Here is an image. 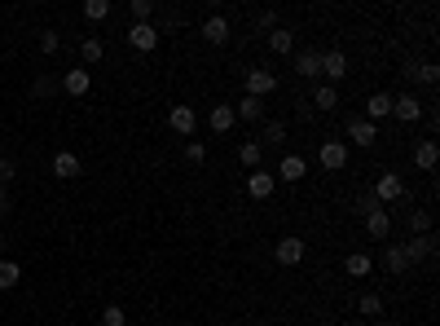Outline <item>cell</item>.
I'll use <instances>...</instances> for the list:
<instances>
[{"label":"cell","instance_id":"6da1fadb","mask_svg":"<svg viewBox=\"0 0 440 326\" xmlns=\"http://www.w3.org/2000/svg\"><path fill=\"white\" fill-rule=\"evenodd\" d=\"M277 93V71H265V66H255V71H247V97H273Z\"/></svg>","mask_w":440,"mask_h":326},{"label":"cell","instance_id":"7a4b0ae2","mask_svg":"<svg viewBox=\"0 0 440 326\" xmlns=\"http://www.w3.org/2000/svg\"><path fill=\"white\" fill-rule=\"evenodd\" d=\"M344 75H348V58H344V49H330V54H322V84H334V88H339V84H344Z\"/></svg>","mask_w":440,"mask_h":326},{"label":"cell","instance_id":"3957f363","mask_svg":"<svg viewBox=\"0 0 440 326\" xmlns=\"http://www.w3.org/2000/svg\"><path fill=\"white\" fill-rule=\"evenodd\" d=\"M396 198H405V181L396 177V172H383V177L374 181V203H396Z\"/></svg>","mask_w":440,"mask_h":326},{"label":"cell","instance_id":"277c9868","mask_svg":"<svg viewBox=\"0 0 440 326\" xmlns=\"http://www.w3.org/2000/svg\"><path fill=\"white\" fill-rule=\"evenodd\" d=\"M317 163H322L326 172H339V168H348V141H322V150H317Z\"/></svg>","mask_w":440,"mask_h":326},{"label":"cell","instance_id":"5b68a950","mask_svg":"<svg viewBox=\"0 0 440 326\" xmlns=\"http://www.w3.org/2000/svg\"><path fill=\"white\" fill-rule=\"evenodd\" d=\"M304 252H308V243H304V238H295V234H287V238L273 247V260H277V265H300V260H304Z\"/></svg>","mask_w":440,"mask_h":326},{"label":"cell","instance_id":"8992f818","mask_svg":"<svg viewBox=\"0 0 440 326\" xmlns=\"http://www.w3.org/2000/svg\"><path fill=\"white\" fill-rule=\"evenodd\" d=\"M401 252H405V260H409V265H419V260L436 256V234H414V238L401 247Z\"/></svg>","mask_w":440,"mask_h":326},{"label":"cell","instance_id":"52a82bcc","mask_svg":"<svg viewBox=\"0 0 440 326\" xmlns=\"http://www.w3.org/2000/svg\"><path fill=\"white\" fill-rule=\"evenodd\" d=\"M128 44H133L137 54H150V49H159V31H154L150 22H133V27H128Z\"/></svg>","mask_w":440,"mask_h":326},{"label":"cell","instance_id":"ba28073f","mask_svg":"<svg viewBox=\"0 0 440 326\" xmlns=\"http://www.w3.org/2000/svg\"><path fill=\"white\" fill-rule=\"evenodd\" d=\"M168 128L180 133V137H190V133L198 128V111H194V106H172V111H168Z\"/></svg>","mask_w":440,"mask_h":326},{"label":"cell","instance_id":"9c48e42d","mask_svg":"<svg viewBox=\"0 0 440 326\" xmlns=\"http://www.w3.org/2000/svg\"><path fill=\"white\" fill-rule=\"evenodd\" d=\"M344 133H348L352 146H374V141H379V123H370V119H348Z\"/></svg>","mask_w":440,"mask_h":326},{"label":"cell","instance_id":"30bf717a","mask_svg":"<svg viewBox=\"0 0 440 326\" xmlns=\"http://www.w3.org/2000/svg\"><path fill=\"white\" fill-rule=\"evenodd\" d=\"M392 119H401V123L423 119V102H419L414 93H401V97H392Z\"/></svg>","mask_w":440,"mask_h":326},{"label":"cell","instance_id":"8fae6325","mask_svg":"<svg viewBox=\"0 0 440 326\" xmlns=\"http://www.w3.org/2000/svg\"><path fill=\"white\" fill-rule=\"evenodd\" d=\"M308 177V159L304 155H287L277 163V181H304Z\"/></svg>","mask_w":440,"mask_h":326},{"label":"cell","instance_id":"7c38bea8","mask_svg":"<svg viewBox=\"0 0 440 326\" xmlns=\"http://www.w3.org/2000/svg\"><path fill=\"white\" fill-rule=\"evenodd\" d=\"M295 71L304 75V80H322V54H317V49H304V54H295Z\"/></svg>","mask_w":440,"mask_h":326},{"label":"cell","instance_id":"4fadbf2b","mask_svg":"<svg viewBox=\"0 0 440 326\" xmlns=\"http://www.w3.org/2000/svg\"><path fill=\"white\" fill-rule=\"evenodd\" d=\"M273 181H277L273 172H265V168H255L251 177H247V194H251V198H269V194H273Z\"/></svg>","mask_w":440,"mask_h":326},{"label":"cell","instance_id":"5bb4252c","mask_svg":"<svg viewBox=\"0 0 440 326\" xmlns=\"http://www.w3.org/2000/svg\"><path fill=\"white\" fill-rule=\"evenodd\" d=\"M366 119H370V123L392 119V93H370V102H366Z\"/></svg>","mask_w":440,"mask_h":326},{"label":"cell","instance_id":"9a60e30c","mask_svg":"<svg viewBox=\"0 0 440 326\" xmlns=\"http://www.w3.org/2000/svg\"><path fill=\"white\" fill-rule=\"evenodd\" d=\"M62 88H66L71 97H84V93L93 88V75H88L84 66H80V71H66V75H62Z\"/></svg>","mask_w":440,"mask_h":326},{"label":"cell","instance_id":"2e32d148","mask_svg":"<svg viewBox=\"0 0 440 326\" xmlns=\"http://www.w3.org/2000/svg\"><path fill=\"white\" fill-rule=\"evenodd\" d=\"M53 177H62V181L80 177V159H75L71 150H58V155H53Z\"/></svg>","mask_w":440,"mask_h":326},{"label":"cell","instance_id":"e0dca14e","mask_svg":"<svg viewBox=\"0 0 440 326\" xmlns=\"http://www.w3.org/2000/svg\"><path fill=\"white\" fill-rule=\"evenodd\" d=\"M203 40H207V44H225V40H229V18L212 14V18L203 22Z\"/></svg>","mask_w":440,"mask_h":326},{"label":"cell","instance_id":"ac0fdd59","mask_svg":"<svg viewBox=\"0 0 440 326\" xmlns=\"http://www.w3.org/2000/svg\"><path fill=\"white\" fill-rule=\"evenodd\" d=\"M436 163H440V146H436V141H419V146H414V168L431 172Z\"/></svg>","mask_w":440,"mask_h":326},{"label":"cell","instance_id":"d6986e66","mask_svg":"<svg viewBox=\"0 0 440 326\" xmlns=\"http://www.w3.org/2000/svg\"><path fill=\"white\" fill-rule=\"evenodd\" d=\"M370 269H374V260L366 252H348L344 256V273H348V278H370Z\"/></svg>","mask_w":440,"mask_h":326},{"label":"cell","instance_id":"ffe728a7","mask_svg":"<svg viewBox=\"0 0 440 326\" xmlns=\"http://www.w3.org/2000/svg\"><path fill=\"white\" fill-rule=\"evenodd\" d=\"M366 230H370V238H387V234H392V216H387L383 208H374V212H366Z\"/></svg>","mask_w":440,"mask_h":326},{"label":"cell","instance_id":"44dd1931","mask_svg":"<svg viewBox=\"0 0 440 326\" xmlns=\"http://www.w3.org/2000/svg\"><path fill=\"white\" fill-rule=\"evenodd\" d=\"M207 123H212V133H229V128L238 123V115H234V106H212Z\"/></svg>","mask_w":440,"mask_h":326},{"label":"cell","instance_id":"7402d4cb","mask_svg":"<svg viewBox=\"0 0 440 326\" xmlns=\"http://www.w3.org/2000/svg\"><path fill=\"white\" fill-rule=\"evenodd\" d=\"M234 115L247 119V123H260L265 119V102H260V97H242V102L234 106Z\"/></svg>","mask_w":440,"mask_h":326},{"label":"cell","instance_id":"603a6c76","mask_svg":"<svg viewBox=\"0 0 440 326\" xmlns=\"http://www.w3.org/2000/svg\"><path fill=\"white\" fill-rule=\"evenodd\" d=\"M260 159H265V146H260V141H242V146H238V163H242V168L255 172V168H260Z\"/></svg>","mask_w":440,"mask_h":326},{"label":"cell","instance_id":"cb8c5ba5","mask_svg":"<svg viewBox=\"0 0 440 326\" xmlns=\"http://www.w3.org/2000/svg\"><path fill=\"white\" fill-rule=\"evenodd\" d=\"M405 75H409V80H419V84H436L440 80V66L436 62H409Z\"/></svg>","mask_w":440,"mask_h":326},{"label":"cell","instance_id":"d4e9b609","mask_svg":"<svg viewBox=\"0 0 440 326\" xmlns=\"http://www.w3.org/2000/svg\"><path fill=\"white\" fill-rule=\"evenodd\" d=\"M313 106L317 111H334V106H339V88H334V84H317L313 88Z\"/></svg>","mask_w":440,"mask_h":326},{"label":"cell","instance_id":"484cf974","mask_svg":"<svg viewBox=\"0 0 440 326\" xmlns=\"http://www.w3.org/2000/svg\"><path fill=\"white\" fill-rule=\"evenodd\" d=\"M383 269H387V273H396V278H401V273L409 269V260H405V252H401V247H383Z\"/></svg>","mask_w":440,"mask_h":326},{"label":"cell","instance_id":"4316f807","mask_svg":"<svg viewBox=\"0 0 440 326\" xmlns=\"http://www.w3.org/2000/svg\"><path fill=\"white\" fill-rule=\"evenodd\" d=\"M269 44H273V54H295V31H287V27H273Z\"/></svg>","mask_w":440,"mask_h":326},{"label":"cell","instance_id":"83f0119b","mask_svg":"<svg viewBox=\"0 0 440 326\" xmlns=\"http://www.w3.org/2000/svg\"><path fill=\"white\" fill-rule=\"evenodd\" d=\"M18 278H22V265L18 260H0V291L18 287Z\"/></svg>","mask_w":440,"mask_h":326},{"label":"cell","instance_id":"f1b7e54d","mask_svg":"<svg viewBox=\"0 0 440 326\" xmlns=\"http://www.w3.org/2000/svg\"><path fill=\"white\" fill-rule=\"evenodd\" d=\"M357 309H361V317H379V313H383V295H379V291H366Z\"/></svg>","mask_w":440,"mask_h":326},{"label":"cell","instance_id":"f546056e","mask_svg":"<svg viewBox=\"0 0 440 326\" xmlns=\"http://www.w3.org/2000/svg\"><path fill=\"white\" fill-rule=\"evenodd\" d=\"M80 58H84V62H101V58H106V44H101L97 36H88V40L80 44Z\"/></svg>","mask_w":440,"mask_h":326},{"label":"cell","instance_id":"4dcf8cb0","mask_svg":"<svg viewBox=\"0 0 440 326\" xmlns=\"http://www.w3.org/2000/svg\"><path fill=\"white\" fill-rule=\"evenodd\" d=\"M84 18H88V22L111 18V0H88V5H84Z\"/></svg>","mask_w":440,"mask_h":326},{"label":"cell","instance_id":"1f68e13d","mask_svg":"<svg viewBox=\"0 0 440 326\" xmlns=\"http://www.w3.org/2000/svg\"><path fill=\"white\" fill-rule=\"evenodd\" d=\"M414 234H431V216L427 212H409V238Z\"/></svg>","mask_w":440,"mask_h":326},{"label":"cell","instance_id":"d6a6232c","mask_svg":"<svg viewBox=\"0 0 440 326\" xmlns=\"http://www.w3.org/2000/svg\"><path fill=\"white\" fill-rule=\"evenodd\" d=\"M101 326H128V313L119 305H106V309H101Z\"/></svg>","mask_w":440,"mask_h":326},{"label":"cell","instance_id":"836d02e7","mask_svg":"<svg viewBox=\"0 0 440 326\" xmlns=\"http://www.w3.org/2000/svg\"><path fill=\"white\" fill-rule=\"evenodd\" d=\"M265 141H287V123H282V119H265Z\"/></svg>","mask_w":440,"mask_h":326},{"label":"cell","instance_id":"e575fe53","mask_svg":"<svg viewBox=\"0 0 440 326\" xmlns=\"http://www.w3.org/2000/svg\"><path fill=\"white\" fill-rule=\"evenodd\" d=\"M150 14H154L150 0H133V22H150Z\"/></svg>","mask_w":440,"mask_h":326},{"label":"cell","instance_id":"d590c367","mask_svg":"<svg viewBox=\"0 0 440 326\" xmlns=\"http://www.w3.org/2000/svg\"><path fill=\"white\" fill-rule=\"evenodd\" d=\"M40 49H44V54H58V49H62L58 31H40Z\"/></svg>","mask_w":440,"mask_h":326},{"label":"cell","instance_id":"8d00e7d4","mask_svg":"<svg viewBox=\"0 0 440 326\" xmlns=\"http://www.w3.org/2000/svg\"><path fill=\"white\" fill-rule=\"evenodd\" d=\"M185 159H190V163H203V159H207V146H203V141H190V146H185Z\"/></svg>","mask_w":440,"mask_h":326},{"label":"cell","instance_id":"74e56055","mask_svg":"<svg viewBox=\"0 0 440 326\" xmlns=\"http://www.w3.org/2000/svg\"><path fill=\"white\" fill-rule=\"evenodd\" d=\"M14 181V159H0V185Z\"/></svg>","mask_w":440,"mask_h":326},{"label":"cell","instance_id":"f35d334b","mask_svg":"<svg viewBox=\"0 0 440 326\" xmlns=\"http://www.w3.org/2000/svg\"><path fill=\"white\" fill-rule=\"evenodd\" d=\"M58 84L53 80H48V75H44V80H36V97H48V93H53Z\"/></svg>","mask_w":440,"mask_h":326},{"label":"cell","instance_id":"ab89813d","mask_svg":"<svg viewBox=\"0 0 440 326\" xmlns=\"http://www.w3.org/2000/svg\"><path fill=\"white\" fill-rule=\"evenodd\" d=\"M260 27H269V31L277 27V14H273V9H265V14H260Z\"/></svg>","mask_w":440,"mask_h":326},{"label":"cell","instance_id":"60d3db41","mask_svg":"<svg viewBox=\"0 0 440 326\" xmlns=\"http://www.w3.org/2000/svg\"><path fill=\"white\" fill-rule=\"evenodd\" d=\"M0 212H9V190L0 185Z\"/></svg>","mask_w":440,"mask_h":326},{"label":"cell","instance_id":"b9f144b4","mask_svg":"<svg viewBox=\"0 0 440 326\" xmlns=\"http://www.w3.org/2000/svg\"><path fill=\"white\" fill-rule=\"evenodd\" d=\"M348 326H370V322H348Z\"/></svg>","mask_w":440,"mask_h":326},{"label":"cell","instance_id":"7bdbcfd3","mask_svg":"<svg viewBox=\"0 0 440 326\" xmlns=\"http://www.w3.org/2000/svg\"><path fill=\"white\" fill-rule=\"evenodd\" d=\"M0 247H5V230H0Z\"/></svg>","mask_w":440,"mask_h":326},{"label":"cell","instance_id":"ee69618b","mask_svg":"<svg viewBox=\"0 0 440 326\" xmlns=\"http://www.w3.org/2000/svg\"><path fill=\"white\" fill-rule=\"evenodd\" d=\"M322 326H334V322H322Z\"/></svg>","mask_w":440,"mask_h":326}]
</instances>
